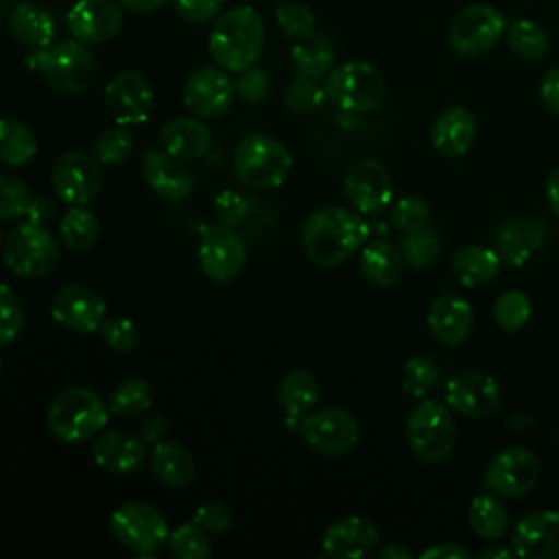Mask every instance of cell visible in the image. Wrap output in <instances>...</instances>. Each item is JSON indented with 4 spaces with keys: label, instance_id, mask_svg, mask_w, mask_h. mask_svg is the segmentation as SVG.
Segmentation results:
<instances>
[{
    "label": "cell",
    "instance_id": "cell-1",
    "mask_svg": "<svg viewBox=\"0 0 559 559\" xmlns=\"http://www.w3.org/2000/svg\"><path fill=\"white\" fill-rule=\"evenodd\" d=\"M369 227L360 212L341 205H321L310 212L301 229V245L317 266H338L365 247Z\"/></svg>",
    "mask_w": 559,
    "mask_h": 559
},
{
    "label": "cell",
    "instance_id": "cell-2",
    "mask_svg": "<svg viewBox=\"0 0 559 559\" xmlns=\"http://www.w3.org/2000/svg\"><path fill=\"white\" fill-rule=\"evenodd\" d=\"M264 33V20L253 7L238 4L225 9L207 35L210 57L227 72L247 70L262 52Z\"/></svg>",
    "mask_w": 559,
    "mask_h": 559
},
{
    "label": "cell",
    "instance_id": "cell-3",
    "mask_svg": "<svg viewBox=\"0 0 559 559\" xmlns=\"http://www.w3.org/2000/svg\"><path fill=\"white\" fill-rule=\"evenodd\" d=\"M109 417V406L85 386L61 389L46 413L52 437L63 443H81L96 437Z\"/></svg>",
    "mask_w": 559,
    "mask_h": 559
},
{
    "label": "cell",
    "instance_id": "cell-4",
    "mask_svg": "<svg viewBox=\"0 0 559 559\" xmlns=\"http://www.w3.org/2000/svg\"><path fill=\"white\" fill-rule=\"evenodd\" d=\"M406 443L421 463L445 461L456 443V426L450 408L437 400H419L406 419Z\"/></svg>",
    "mask_w": 559,
    "mask_h": 559
},
{
    "label": "cell",
    "instance_id": "cell-5",
    "mask_svg": "<svg viewBox=\"0 0 559 559\" xmlns=\"http://www.w3.org/2000/svg\"><path fill=\"white\" fill-rule=\"evenodd\" d=\"M325 96L338 109L352 114H371L386 98L382 74L367 61H345L334 66L325 76Z\"/></svg>",
    "mask_w": 559,
    "mask_h": 559
},
{
    "label": "cell",
    "instance_id": "cell-6",
    "mask_svg": "<svg viewBox=\"0 0 559 559\" xmlns=\"http://www.w3.org/2000/svg\"><path fill=\"white\" fill-rule=\"evenodd\" d=\"M290 166L288 148L266 133L245 135L234 151V173L249 188L264 190L284 183Z\"/></svg>",
    "mask_w": 559,
    "mask_h": 559
},
{
    "label": "cell",
    "instance_id": "cell-7",
    "mask_svg": "<svg viewBox=\"0 0 559 559\" xmlns=\"http://www.w3.org/2000/svg\"><path fill=\"white\" fill-rule=\"evenodd\" d=\"M37 70L46 85L61 94H79L94 81L96 59L79 39H61L37 52Z\"/></svg>",
    "mask_w": 559,
    "mask_h": 559
},
{
    "label": "cell",
    "instance_id": "cell-8",
    "mask_svg": "<svg viewBox=\"0 0 559 559\" xmlns=\"http://www.w3.org/2000/svg\"><path fill=\"white\" fill-rule=\"evenodd\" d=\"M4 264L17 277H44L59 262V245L41 223L15 225L2 242Z\"/></svg>",
    "mask_w": 559,
    "mask_h": 559
},
{
    "label": "cell",
    "instance_id": "cell-9",
    "mask_svg": "<svg viewBox=\"0 0 559 559\" xmlns=\"http://www.w3.org/2000/svg\"><path fill=\"white\" fill-rule=\"evenodd\" d=\"M111 535L120 546L138 555H155L168 544V522L148 502L131 500L120 504L109 518Z\"/></svg>",
    "mask_w": 559,
    "mask_h": 559
},
{
    "label": "cell",
    "instance_id": "cell-10",
    "mask_svg": "<svg viewBox=\"0 0 559 559\" xmlns=\"http://www.w3.org/2000/svg\"><path fill=\"white\" fill-rule=\"evenodd\" d=\"M507 33L504 15L491 4L463 7L448 26V44L463 57H480L496 48Z\"/></svg>",
    "mask_w": 559,
    "mask_h": 559
},
{
    "label": "cell",
    "instance_id": "cell-11",
    "mask_svg": "<svg viewBox=\"0 0 559 559\" xmlns=\"http://www.w3.org/2000/svg\"><path fill=\"white\" fill-rule=\"evenodd\" d=\"M539 480V459L524 445H507L485 469V489L500 498H520Z\"/></svg>",
    "mask_w": 559,
    "mask_h": 559
},
{
    "label": "cell",
    "instance_id": "cell-12",
    "mask_svg": "<svg viewBox=\"0 0 559 559\" xmlns=\"http://www.w3.org/2000/svg\"><path fill=\"white\" fill-rule=\"evenodd\" d=\"M299 432L306 445L314 452L325 456H341L358 443L360 428L349 411L328 406L308 413L299 424Z\"/></svg>",
    "mask_w": 559,
    "mask_h": 559
},
{
    "label": "cell",
    "instance_id": "cell-13",
    "mask_svg": "<svg viewBox=\"0 0 559 559\" xmlns=\"http://www.w3.org/2000/svg\"><path fill=\"white\" fill-rule=\"evenodd\" d=\"M247 262V249L234 227L207 225L199 240V266L212 282H231Z\"/></svg>",
    "mask_w": 559,
    "mask_h": 559
},
{
    "label": "cell",
    "instance_id": "cell-14",
    "mask_svg": "<svg viewBox=\"0 0 559 559\" xmlns=\"http://www.w3.org/2000/svg\"><path fill=\"white\" fill-rule=\"evenodd\" d=\"M445 402L467 419H483L500 408L502 393L493 376L478 369H461L445 382Z\"/></svg>",
    "mask_w": 559,
    "mask_h": 559
},
{
    "label": "cell",
    "instance_id": "cell-15",
    "mask_svg": "<svg viewBox=\"0 0 559 559\" xmlns=\"http://www.w3.org/2000/svg\"><path fill=\"white\" fill-rule=\"evenodd\" d=\"M100 162L83 151H68L57 157L50 179L57 197L70 205H87L103 186Z\"/></svg>",
    "mask_w": 559,
    "mask_h": 559
},
{
    "label": "cell",
    "instance_id": "cell-16",
    "mask_svg": "<svg viewBox=\"0 0 559 559\" xmlns=\"http://www.w3.org/2000/svg\"><path fill=\"white\" fill-rule=\"evenodd\" d=\"M343 192L356 212H380L389 205L393 197V181L389 168L376 157L356 159L343 177Z\"/></svg>",
    "mask_w": 559,
    "mask_h": 559
},
{
    "label": "cell",
    "instance_id": "cell-17",
    "mask_svg": "<svg viewBox=\"0 0 559 559\" xmlns=\"http://www.w3.org/2000/svg\"><path fill=\"white\" fill-rule=\"evenodd\" d=\"M234 81L218 66L197 68L183 83V103L201 120L223 116L234 103Z\"/></svg>",
    "mask_w": 559,
    "mask_h": 559
},
{
    "label": "cell",
    "instance_id": "cell-18",
    "mask_svg": "<svg viewBox=\"0 0 559 559\" xmlns=\"http://www.w3.org/2000/svg\"><path fill=\"white\" fill-rule=\"evenodd\" d=\"M105 109L116 124H140L148 118L153 105V90L138 70H122L105 87Z\"/></svg>",
    "mask_w": 559,
    "mask_h": 559
},
{
    "label": "cell",
    "instance_id": "cell-19",
    "mask_svg": "<svg viewBox=\"0 0 559 559\" xmlns=\"http://www.w3.org/2000/svg\"><path fill=\"white\" fill-rule=\"evenodd\" d=\"M105 312H107V306L103 297L83 284L61 286L50 301L52 319L61 328L79 334L96 332L105 321Z\"/></svg>",
    "mask_w": 559,
    "mask_h": 559
},
{
    "label": "cell",
    "instance_id": "cell-20",
    "mask_svg": "<svg viewBox=\"0 0 559 559\" xmlns=\"http://www.w3.org/2000/svg\"><path fill=\"white\" fill-rule=\"evenodd\" d=\"M548 223L537 214L507 218L493 234L496 253L511 266H524L546 242Z\"/></svg>",
    "mask_w": 559,
    "mask_h": 559
},
{
    "label": "cell",
    "instance_id": "cell-21",
    "mask_svg": "<svg viewBox=\"0 0 559 559\" xmlns=\"http://www.w3.org/2000/svg\"><path fill=\"white\" fill-rule=\"evenodd\" d=\"M142 175L146 186L164 201L177 203L194 190V177L183 159L162 146H151L142 155Z\"/></svg>",
    "mask_w": 559,
    "mask_h": 559
},
{
    "label": "cell",
    "instance_id": "cell-22",
    "mask_svg": "<svg viewBox=\"0 0 559 559\" xmlns=\"http://www.w3.org/2000/svg\"><path fill=\"white\" fill-rule=\"evenodd\" d=\"M122 7L118 0H79L68 11L66 24L74 39L83 44H105L122 28Z\"/></svg>",
    "mask_w": 559,
    "mask_h": 559
},
{
    "label": "cell",
    "instance_id": "cell-23",
    "mask_svg": "<svg viewBox=\"0 0 559 559\" xmlns=\"http://www.w3.org/2000/svg\"><path fill=\"white\" fill-rule=\"evenodd\" d=\"M515 557L559 559V511L542 509L526 513L511 535Z\"/></svg>",
    "mask_w": 559,
    "mask_h": 559
},
{
    "label": "cell",
    "instance_id": "cell-24",
    "mask_svg": "<svg viewBox=\"0 0 559 559\" xmlns=\"http://www.w3.org/2000/svg\"><path fill=\"white\" fill-rule=\"evenodd\" d=\"M380 542L378 526L362 515H347L332 522L321 539L323 552L334 559H360L376 552Z\"/></svg>",
    "mask_w": 559,
    "mask_h": 559
},
{
    "label": "cell",
    "instance_id": "cell-25",
    "mask_svg": "<svg viewBox=\"0 0 559 559\" xmlns=\"http://www.w3.org/2000/svg\"><path fill=\"white\" fill-rule=\"evenodd\" d=\"M146 441L127 430H109L96 437L92 456L98 467L111 474H133L146 461Z\"/></svg>",
    "mask_w": 559,
    "mask_h": 559
},
{
    "label": "cell",
    "instance_id": "cell-26",
    "mask_svg": "<svg viewBox=\"0 0 559 559\" xmlns=\"http://www.w3.org/2000/svg\"><path fill=\"white\" fill-rule=\"evenodd\" d=\"M428 330L445 345L456 347L467 341L474 328V310L467 299L459 295H441L428 308Z\"/></svg>",
    "mask_w": 559,
    "mask_h": 559
},
{
    "label": "cell",
    "instance_id": "cell-27",
    "mask_svg": "<svg viewBox=\"0 0 559 559\" xmlns=\"http://www.w3.org/2000/svg\"><path fill=\"white\" fill-rule=\"evenodd\" d=\"M476 138V118L467 107H445L430 127V144L443 157H461Z\"/></svg>",
    "mask_w": 559,
    "mask_h": 559
},
{
    "label": "cell",
    "instance_id": "cell-28",
    "mask_svg": "<svg viewBox=\"0 0 559 559\" xmlns=\"http://www.w3.org/2000/svg\"><path fill=\"white\" fill-rule=\"evenodd\" d=\"M159 146L183 162H194L207 155L212 146V133L201 122V118L179 116L162 127Z\"/></svg>",
    "mask_w": 559,
    "mask_h": 559
},
{
    "label": "cell",
    "instance_id": "cell-29",
    "mask_svg": "<svg viewBox=\"0 0 559 559\" xmlns=\"http://www.w3.org/2000/svg\"><path fill=\"white\" fill-rule=\"evenodd\" d=\"M9 28L20 44L41 50L52 44L57 24L52 13L44 4L26 0V2H17L11 9Z\"/></svg>",
    "mask_w": 559,
    "mask_h": 559
},
{
    "label": "cell",
    "instance_id": "cell-30",
    "mask_svg": "<svg viewBox=\"0 0 559 559\" xmlns=\"http://www.w3.org/2000/svg\"><path fill=\"white\" fill-rule=\"evenodd\" d=\"M277 400L286 413V428L295 430L301 424V415L319 402V382L306 369L288 371L277 386Z\"/></svg>",
    "mask_w": 559,
    "mask_h": 559
},
{
    "label": "cell",
    "instance_id": "cell-31",
    "mask_svg": "<svg viewBox=\"0 0 559 559\" xmlns=\"http://www.w3.org/2000/svg\"><path fill=\"white\" fill-rule=\"evenodd\" d=\"M151 469L155 478L173 489L188 487L194 480V459L179 441H157L151 452Z\"/></svg>",
    "mask_w": 559,
    "mask_h": 559
},
{
    "label": "cell",
    "instance_id": "cell-32",
    "mask_svg": "<svg viewBox=\"0 0 559 559\" xmlns=\"http://www.w3.org/2000/svg\"><path fill=\"white\" fill-rule=\"evenodd\" d=\"M500 255L496 249L485 245H465L454 253L452 271L456 280L467 288H478L489 284L500 273Z\"/></svg>",
    "mask_w": 559,
    "mask_h": 559
},
{
    "label": "cell",
    "instance_id": "cell-33",
    "mask_svg": "<svg viewBox=\"0 0 559 559\" xmlns=\"http://www.w3.org/2000/svg\"><path fill=\"white\" fill-rule=\"evenodd\" d=\"M402 269H404V258L393 245L384 240H373L362 247L360 271L371 286L389 288L397 284V280L402 277Z\"/></svg>",
    "mask_w": 559,
    "mask_h": 559
},
{
    "label": "cell",
    "instance_id": "cell-34",
    "mask_svg": "<svg viewBox=\"0 0 559 559\" xmlns=\"http://www.w3.org/2000/svg\"><path fill=\"white\" fill-rule=\"evenodd\" d=\"M334 46L325 33H314L306 39H299L290 48V63L297 74L310 79H323L334 68Z\"/></svg>",
    "mask_w": 559,
    "mask_h": 559
},
{
    "label": "cell",
    "instance_id": "cell-35",
    "mask_svg": "<svg viewBox=\"0 0 559 559\" xmlns=\"http://www.w3.org/2000/svg\"><path fill=\"white\" fill-rule=\"evenodd\" d=\"M37 155V138L17 118H0V164L17 168Z\"/></svg>",
    "mask_w": 559,
    "mask_h": 559
},
{
    "label": "cell",
    "instance_id": "cell-36",
    "mask_svg": "<svg viewBox=\"0 0 559 559\" xmlns=\"http://www.w3.org/2000/svg\"><path fill=\"white\" fill-rule=\"evenodd\" d=\"M467 522H469V528L478 537H483V539H500L507 533L509 513L502 507V502L491 496V491L489 493H478L469 502Z\"/></svg>",
    "mask_w": 559,
    "mask_h": 559
},
{
    "label": "cell",
    "instance_id": "cell-37",
    "mask_svg": "<svg viewBox=\"0 0 559 559\" xmlns=\"http://www.w3.org/2000/svg\"><path fill=\"white\" fill-rule=\"evenodd\" d=\"M507 44L511 52L524 61H537L542 59L548 48L550 39L548 33L542 28L539 22L531 17H518L511 24H507Z\"/></svg>",
    "mask_w": 559,
    "mask_h": 559
},
{
    "label": "cell",
    "instance_id": "cell-38",
    "mask_svg": "<svg viewBox=\"0 0 559 559\" xmlns=\"http://www.w3.org/2000/svg\"><path fill=\"white\" fill-rule=\"evenodd\" d=\"M100 234V223L96 214L85 205H70L66 214L61 216L59 236L61 242L72 251H85L90 249Z\"/></svg>",
    "mask_w": 559,
    "mask_h": 559
},
{
    "label": "cell",
    "instance_id": "cell-39",
    "mask_svg": "<svg viewBox=\"0 0 559 559\" xmlns=\"http://www.w3.org/2000/svg\"><path fill=\"white\" fill-rule=\"evenodd\" d=\"M153 391L144 378H124L109 395V413L120 417H135L151 408Z\"/></svg>",
    "mask_w": 559,
    "mask_h": 559
},
{
    "label": "cell",
    "instance_id": "cell-40",
    "mask_svg": "<svg viewBox=\"0 0 559 559\" xmlns=\"http://www.w3.org/2000/svg\"><path fill=\"white\" fill-rule=\"evenodd\" d=\"M441 251V238L437 234V229L428 223L424 227H417V229H411V231H404V238H402V258L404 262L419 271V269H426L430 266L437 255Z\"/></svg>",
    "mask_w": 559,
    "mask_h": 559
},
{
    "label": "cell",
    "instance_id": "cell-41",
    "mask_svg": "<svg viewBox=\"0 0 559 559\" xmlns=\"http://www.w3.org/2000/svg\"><path fill=\"white\" fill-rule=\"evenodd\" d=\"M437 380H439V369L430 356L417 354L402 365V371H400L402 391L413 400H424L437 386Z\"/></svg>",
    "mask_w": 559,
    "mask_h": 559
},
{
    "label": "cell",
    "instance_id": "cell-42",
    "mask_svg": "<svg viewBox=\"0 0 559 559\" xmlns=\"http://www.w3.org/2000/svg\"><path fill=\"white\" fill-rule=\"evenodd\" d=\"M531 312H533V306L528 297L515 288L500 293L491 310L496 325L504 332H518L520 328H524L531 319Z\"/></svg>",
    "mask_w": 559,
    "mask_h": 559
},
{
    "label": "cell",
    "instance_id": "cell-43",
    "mask_svg": "<svg viewBox=\"0 0 559 559\" xmlns=\"http://www.w3.org/2000/svg\"><path fill=\"white\" fill-rule=\"evenodd\" d=\"M168 552L175 559H207L212 552L207 531H203L194 520L179 524L168 535Z\"/></svg>",
    "mask_w": 559,
    "mask_h": 559
},
{
    "label": "cell",
    "instance_id": "cell-44",
    "mask_svg": "<svg viewBox=\"0 0 559 559\" xmlns=\"http://www.w3.org/2000/svg\"><path fill=\"white\" fill-rule=\"evenodd\" d=\"M133 151V133L124 124L103 129L94 142V157L105 166L122 164Z\"/></svg>",
    "mask_w": 559,
    "mask_h": 559
},
{
    "label": "cell",
    "instance_id": "cell-45",
    "mask_svg": "<svg viewBox=\"0 0 559 559\" xmlns=\"http://www.w3.org/2000/svg\"><path fill=\"white\" fill-rule=\"evenodd\" d=\"M325 90L317 83V79H310V76H301L297 74L286 92H284V105L293 111V114H299V116H306V114H312L317 111L323 100H325Z\"/></svg>",
    "mask_w": 559,
    "mask_h": 559
},
{
    "label": "cell",
    "instance_id": "cell-46",
    "mask_svg": "<svg viewBox=\"0 0 559 559\" xmlns=\"http://www.w3.org/2000/svg\"><path fill=\"white\" fill-rule=\"evenodd\" d=\"M275 20L284 37L299 41L317 33V17L310 7L299 2H286L275 9Z\"/></svg>",
    "mask_w": 559,
    "mask_h": 559
},
{
    "label": "cell",
    "instance_id": "cell-47",
    "mask_svg": "<svg viewBox=\"0 0 559 559\" xmlns=\"http://www.w3.org/2000/svg\"><path fill=\"white\" fill-rule=\"evenodd\" d=\"M98 334L103 338V343L116 352V354H129L138 347L140 341V332L138 325L127 319V317H109L100 323Z\"/></svg>",
    "mask_w": 559,
    "mask_h": 559
},
{
    "label": "cell",
    "instance_id": "cell-48",
    "mask_svg": "<svg viewBox=\"0 0 559 559\" xmlns=\"http://www.w3.org/2000/svg\"><path fill=\"white\" fill-rule=\"evenodd\" d=\"M31 203L28 188L22 179L0 173V221H15L26 214Z\"/></svg>",
    "mask_w": 559,
    "mask_h": 559
},
{
    "label": "cell",
    "instance_id": "cell-49",
    "mask_svg": "<svg viewBox=\"0 0 559 559\" xmlns=\"http://www.w3.org/2000/svg\"><path fill=\"white\" fill-rule=\"evenodd\" d=\"M24 328V306L17 295L0 284V347L13 343Z\"/></svg>",
    "mask_w": 559,
    "mask_h": 559
},
{
    "label": "cell",
    "instance_id": "cell-50",
    "mask_svg": "<svg viewBox=\"0 0 559 559\" xmlns=\"http://www.w3.org/2000/svg\"><path fill=\"white\" fill-rule=\"evenodd\" d=\"M391 221L400 231L424 227L430 223V205L426 203V199L415 194L402 197L391 207Z\"/></svg>",
    "mask_w": 559,
    "mask_h": 559
},
{
    "label": "cell",
    "instance_id": "cell-51",
    "mask_svg": "<svg viewBox=\"0 0 559 559\" xmlns=\"http://www.w3.org/2000/svg\"><path fill=\"white\" fill-rule=\"evenodd\" d=\"M194 522L207 533H225L234 522V511L227 502L212 500L197 507Z\"/></svg>",
    "mask_w": 559,
    "mask_h": 559
},
{
    "label": "cell",
    "instance_id": "cell-52",
    "mask_svg": "<svg viewBox=\"0 0 559 559\" xmlns=\"http://www.w3.org/2000/svg\"><path fill=\"white\" fill-rule=\"evenodd\" d=\"M234 90L245 103H262L269 94V74L255 66L240 70L234 81Z\"/></svg>",
    "mask_w": 559,
    "mask_h": 559
},
{
    "label": "cell",
    "instance_id": "cell-53",
    "mask_svg": "<svg viewBox=\"0 0 559 559\" xmlns=\"http://www.w3.org/2000/svg\"><path fill=\"white\" fill-rule=\"evenodd\" d=\"M175 11L190 24H207L223 13L225 0H173Z\"/></svg>",
    "mask_w": 559,
    "mask_h": 559
},
{
    "label": "cell",
    "instance_id": "cell-54",
    "mask_svg": "<svg viewBox=\"0 0 559 559\" xmlns=\"http://www.w3.org/2000/svg\"><path fill=\"white\" fill-rule=\"evenodd\" d=\"M214 210L218 216V223L236 227L238 223H242V218L249 212V201L234 192V190H223L216 199H214Z\"/></svg>",
    "mask_w": 559,
    "mask_h": 559
},
{
    "label": "cell",
    "instance_id": "cell-55",
    "mask_svg": "<svg viewBox=\"0 0 559 559\" xmlns=\"http://www.w3.org/2000/svg\"><path fill=\"white\" fill-rule=\"evenodd\" d=\"M539 98H542V105L552 116L559 118V66L544 72L539 81Z\"/></svg>",
    "mask_w": 559,
    "mask_h": 559
},
{
    "label": "cell",
    "instance_id": "cell-56",
    "mask_svg": "<svg viewBox=\"0 0 559 559\" xmlns=\"http://www.w3.org/2000/svg\"><path fill=\"white\" fill-rule=\"evenodd\" d=\"M168 424L159 413H146L140 421H138V435L146 441V443H157L162 441V437L166 435Z\"/></svg>",
    "mask_w": 559,
    "mask_h": 559
},
{
    "label": "cell",
    "instance_id": "cell-57",
    "mask_svg": "<svg viewBox=\"0 0 559 559\" xmlns=\"http://www.w3.org/2000/svg\"><path fill=\"white\" fill-rule=\"evenodd\" d=\"M469 552L452 542H443V544H435L430 548H426L421 552V559H467Z\"/></svg>",
    "mask_w": 559,
    "mask_h": 559
},
{
    "label": "cell",
    "instance_id": "cell-58",
    "mask_svg": "<svg viewBox=\"0 0 559 559\" xmlns=\"http://www.w3.org/2000/svg\"><path fill=\"white\" fill-rule=\"evenodd\" d=\"M544 192H546V203H548L550 212L559 218V168H555V170L546 177Z\"/></svg>",
    "mask_w": 559,
    "mask_h": 559
},
{
    "label": "cell",
    "instance_id": "cell-59",
    "mask_svg": "<svg viewBox=\"0 0 559 559\" xmlns=\"http://www.w3.org/2000/svg\"><path fill=\"white\" fill-rule=\"evenodd\" d=\"M118 4L131 13H151L166 4V0H118Z\"/></svg>",
    "mask_w": 559,
    "mask_h": 559
},
{
    "label": "cell",
    "instance_id": "cell-60",
    "mask_svg": "<svg viewBox=\"0 0 559 559\" xmlns=\"http://www.w3.org/2000/svg\"><path fill=\"white\" fill-rule=\"evenodd\" d=\"M378 557L380 559H411L413 552L400 544H389L382 550H378Z\"/></svg>",
    "mask_w": 559,
    "mask_h": 559
},
{
    "label": "cell",
    "instance_id": "cell-61",
    "mask_svg": "<svg viewBox=\"0 0 559 559\" xmlns=\"http://www.w3.org/2000/svg\"><path fill=\"white\" fill-rule=\"evenodd\" d=\"M515 552L513 550H509L507 546H489V548H485L483 552H480V559H509V557H513Z\"/></svg>",
    "mask_w": 559,
    "mask_h": 559
},
{
    "label": "cell",
    "instance_id": "cell-62",
    "mask_svg": "<svg viewBox=\"0 0 559 559\" xmlns=\"http://www.w3.org/2000/svg\"><path fill=\"white\" fill-rule=\"evenodd\" d=\"M0 376H2V358H0Z\"/></svg>",
    "mask_w": 559,
    "mask_h": 559
},
{
    "label": "cell",
    "instance_id": "cell-63",
    "mask_svg": "<svg viewBox=\"0 0 559 559\" xmlns=\"http://www.w3.org/2000/svg\"><path fill=\"white\" fill-rule=\"evenodd\" d=\"M0 249H2V234H0Z\"/></svg>",
    "mask_w": 559,
    "mask_h": 559
}]
</instances>
